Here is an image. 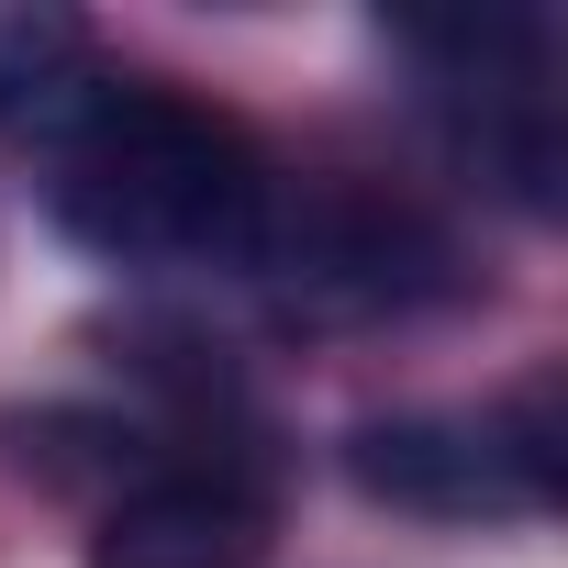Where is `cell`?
Returning <instances> with one entry per match:
<instances>
[{
  "instance_id": "1",
  "label": "cell",
  "mask_w": 568,
  "mask_h": 568,
  "mask_svg": "<svg viewBox=\"0 0 568 568\" xmlns=\"http://www.w3.org/2000/svg\"><path fill=\"white\" fill-rule=\"evenodd\" d=\"M57 223L112 256V267H256L267 223H278V179L245 145V123L179 101V90H134L101 79L57 134Z\"/></svg>"
},
{
  "instance_id": "2",
  "label": "cell",
  "mask_w": 568,
  "mask_h": 568,
  "mask_svg": "<svg viewBox=\"0 0 568 568\" xmlns=\"http://www.w3.org/2000/svg\"><path fill=\"white\" fill-rule=\"evenodd\" d=\"M402 45L435 68V112L457 134V156L524 201L557 212V90H546V23L535 12H446V23H402Z\"/></svg>"
},
{
  "instance_id": "3",
  "label": "cell",
  "mask_w": 568,
  "mask_h": 568,
  "mask_svg": "<svg viewBox=\"0 0 568 568\" xmlns=\"http://www.w3.org/2000/svg\"><path fill=\"white\" fill-rule=\"evenodd\" d=\"M346 479L390 513H546L557 501V446H546V402L524 413H390L346 435Z\"/></svg>"
},
{
  "instance_id": "4",
  "label": "cell",
  "mask_w": 568,
  "mask_h": 568,
  "mask_svg": "<svg viewBox=\"0 0 568 568\" xmlns=\"http://www.w3.org/2000/svg\"><path fill=\"white\" fill-rule=\"evenodd\" d=\"M256 557H267V479L234 457L134 479L90 535V568H256Z\"/></svg>"
}]
</instances>
